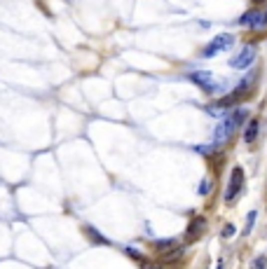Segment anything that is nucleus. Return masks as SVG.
Returning <instances> with one entry per match:
<instances>
[{"instance_id": "f257e3e1", "label": "nucleus", "mask_w": 267, "mask_h": 269, "mask_svg": "<svg viewBox=\"0 0 267 269\" xmlns=\"http://www.w3.org/2000/svg\"><path fill=\"white\" fill-rule=\"evenodd\" d=\"M232 42H235V35H232V33H221V35H216V38L211 40L204 49H202V56H204V59L216 56V54H221V52H225V49H230Z\"/></svg>"}, {"instance_id": "f03ea898", "label": "nucleus", "mask_w": 267, "mask_h": 269, "mask_svg": "<svg viewBox=\"0 0 267 269\" xmlns=\"http://www.w3.org/2000/svg\"><path fill=\"white\" fill-rule=\"evenodd\" d=\"M188 77H190V80L199 87V89H204L206 94H214V92H218V89H221V82H218V80H216L211 73H206V70H192Z\"/></svg>"}, {"instance_id": "7ed1b4c3", "label": "nucleus", "mask_w": 267, "mask_h": 269, "mask_svg": "<svg viewBox=\"0 0 267 269\" xmlns=\"http://www.w3.org/2000/svg\"><path fill=\"white\" fill-rule=\"evenodd\" d=\"M242 185H244V171L239 169V166H235V169H232V176H230L228 190H225V201H228V204H232V201L239 197Z\"/></svg>"}, {"instance_id": "20e7f679", "label": "nucleus", "mask_w": 267, "mask_h": 269, "mask_svg": "<svg viewBox=\"0 0 267 269\" xmlns=\"http://www.w3.org/2000/svg\"><path fill=\"white\" fill-rule=\"evenodd\" d=\"M239 23L251 26V28H263L267 23V12H263V9H249V12L239 19Z\"/></svg>"}, {"instance_id": "39448f33", "label": "nucleus", "mask_w": 267, "mask_h": 269, "mask_svg": "<svg viewBox=\"0 0 267 269\" xmlns=\"http://www.w3.org/2000/svg\"><path fill=\"white\" fill-rule=\"evenodd\" d=\"M235 124L230 122V117L225 120V122H221L218 127H216V131H214V147L216 145H223V143H228L230 140V136L235 134Z\"/></svg>"}, {"instance_id": "423d86ee", "label": "nucleus", "mask_w": 267, "mask_h": 269, "mask_svg": "<svg viewBox=\"0 0 267 269\" xmlns=\"http://www.w3.org/2000/svg\"><path fill=\"white\" fill-rule=\"evenodd\" d=\"M253 59H256V47L246 45L244 49H242V52H239L235 59H232V68H249Z\"/></svg>"}, {"instance_id": "0eeeda50", "label": "nucleus", "mask_w": 267, "mask_h": 269, "mask_svg": "<svg viewBox=\"0 0 267 269\" xmlns=\"http://www.w3.org/2000/svg\"><path fill=\"white\" fill-rule=\"evenodd\" d=\"M204 230H206V220L204 218H195L190 223V227H188V239H199L204 234Z\"/></svg>"}, {"instance_id": "6e6552de", "label": "nucleus", "mask_w": 267, "mask_h": 269, "mask_svg": "<svg viewBox=\"0 0 267 269\" xmlns=\"http://www.w3.org/2000/svg\"><path fill=\"white\" fill-rule=\"evenodd\" d=\"M256 138H258V120H251V122L246 124V131H244V140L251 145V143H256Z\"/></svg>"}, {"instance_id": "1a4fd4ad", "label": "nucleus", "mask_w": 267, "mask_h": 269, "mask_svg": "<svg viewBox=\"0 0 267 269\" xmlns=\"http://www.w3.org/2000/svg\"><path fill=\"white\" fill-rule=\"evenodd\" d=\"M183 253H185V248L176 246V248H171V251H167V253H162L160 260L162 262H176V260H181V255H183Z\"/></svg>"}, {"instance_id": "9d476101", "label": "nucleus", "mask_w": 267, "mask_h": 269, "mask_svg": "<svg viewBox=\"0 0 267 269\" xmlns=\"http://www.w3.org/2000/svg\"><path fill=\"white\" fill-rule=\"evenodd\" d=\"M84 232H87V237H89V241H96V244H103V246H108L110 241H108L106 237H101L99 232L94 230V227H84Z\"/></svg>"}, {"instance_id": "9b49d317", "label": "nucleus", "mask_w": 267, "mask_h": 269, "mask_svg": "<svg viewBox=\"0 0 267 269\" xmlns=\"http://www.w3.org/2000/svg\"><path fill=\"white\" fill-rule=\"evenodd\" d=\"M155 248H157V251H164V253H167V251L176 248V241H174V239H167V241H157V244H155Z\"/></svg>"}, {"instance_id": "f8f14e48", "label": "nucleus", "mask_w": 267, "mask_h": 269, "mask_svg": "<svg viewBox=\"0 0 267 269\" xmlns=\"http://www.w3.org/2000/svg\"><path fill=\"white\" fill-rule=\"evenodd\" d=\"M237 234V227L235 225H225V227H223V239H232Z\"/></svg>"}, {"instance_id": "ddd939ff", "label": "nucleus", "mask_w": 267, "mask_h": 269, "mask_svg": "<svg viewBox=\"0 0 267 269\" xmlns=\"http://www.w3.org/2000/svg\"><path fill=\"white\" fill-rule=\"evenodd\" d=\"M251 269H267V258H256L251 262Z\"/></svg>"}, {"instance_id": "4468645a", "label": "nucleus", "mask_w": 267, "mask_h": 269, "mask_svg": "<svg viewBox=\"0 0 267 269\" xmlns=\"http://www.w3.org/2000/svg\"><path fill=\"white\" fill-rule=\"evenodd\" d=\"M256 225V213H249V218H246V227H244V234H249L251 232V227Z\"/></svg>"}, {"instance_id": "2eb2a0df", "label": "nucleus", "mask_w": 267, "mask_h": 269, "mask_svg": "<svg viewBox=\"0 0 267 269\" xmlns=\"http://www.w3.org/2000/svg\"><path fill=\"white\" fill-rule=\"evenodd\" d=\"M127 255H131L134 260H141V258H143V255L138 253V251H134V248H127Z\"/></svg>"}]
</instances>
